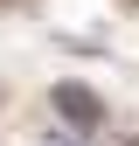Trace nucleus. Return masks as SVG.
Wrapping results in <instances>:
<instances>
[{"instance_id": "1", "label": "nucleus", "mask_w": 139, "mask_h": 146, "mask_svg": "<svg viewBox=\"0 0 139 146\" xmlns=\"http://www.w3.org/2000/svg\"><path fill=\"white\" fill-rule=\"evenodd\" d=\"M56 111H63L70 125H97V118H104L97 98H91V90H77V84H56Z\"/></svg>"}, {"instance_id": "2", "label": "nucleus", "mask_w": 139, "mask_h": 146, "mask_svg": "<svg viewBox=\"0 0 139 146\" xmlns=\"http://www.w3.org/2000/svg\"><path fill=\"white\" fill-rule=\"evenodd\" d=\"M49 146H83V139L77 132H49Z\"/></svg>"}]
</instances>
